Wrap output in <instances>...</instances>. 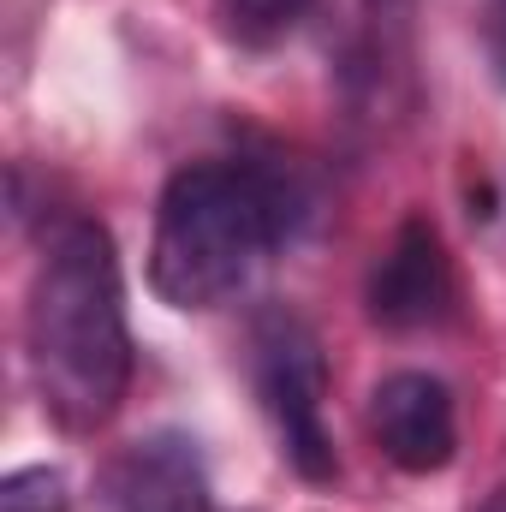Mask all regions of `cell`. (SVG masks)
<instances>
[{
	"mask_svg": "<svg viewBox=\"0 0 506 512\" xmlns=\"http://www.w3.org/2000/svg\"><path fill=\"white\" fill-rule=\"evenodd\" d=\"M310 6L316 0H215V24L239 48H274L310 18Z\"/></svg>",
	"mask_w": 506,
	"mask_h": 512,
	"instance_id": "obj_7",
	"label": "cell"
},
{
	"mask_svg": "<svg viewBox=\"0 0 506 512\" xmlns=\"http://www.w3.org/2000/svg\"><path fill=\"white\" fill-rule=\"evenodd\" d=\"M24 364L42 411L72 435L102 429L126 399V286L108 227L90 215H60L48 227V245L24 298Z\"/></svg>",
	"mask_w": 506,
	"mask_h": 512,
	"instance_id": "obj_1",
	"label": "cell"
},
{
	"mask_svg": "<svg viewBox=\"0 0 506 512\" xmlns=\"http://www.w3.org/2000/svg\"><path fill=\"white\" fill-rule=\"evenodd\" d=\"M364 304H370V322L387 334H423V328H441L453 316L459 280H453V256H447L429 215L399 221V233L387 239V251L370 268Z\"/></svg>",
	"mask_w": 506,
	"mask_h": 512,
	"instance_id": "obj_4",
	"label": "cell"
},
{
	"mask_svg": "<svg viewBox=\"0 0 506 512\" xmlns=\"http://www.w3.org/2000/svg\"><path fill=\"white\" fill-rule=\"evenodd\" d=\"M0 512H72L66 495V477L54 465H30V471H12L0 483Z\"/></svg>",
	"mask_w": 506,
	"mask_h": 512,
	"instance_id": "obj_8",
	"label": "cell"
},
{
	"mask_svg": "<svg viewBox=\"0 0 506 512\" xmlns=\"http://www.w3.org/2000/svg\"><path fill=\"white\" fill-rule=\"evenodd\" d=\"M483 42H489V66L506 84V0H489V18H483Z\"/></svg>",
	"mask_w": 506,
	"mask_h": 512,
	"instance_id": "obj_9",
	"label": "cell"
},
{
	"mask_svg": "<svg viewBox=\"0 0 506 512\" xmlns=\"http://www.w3.org/2000/svg\"><path fill=\"white\" fill-rule=\"evenodd\" d=\"M84 512H209V471L197 441L179 429H161L120 447L96 471Z\"/></svg>",
	"mask_w": 506,
	"mask_h": 512,
	"instance_id": "obj_5",
	"label": "cell"
},
{
	"mask_svg": "<svg viewBox=\"0 0 506 512\" xmlns=\"http://www.w3.org/2000/svg\"><path fill=\"white\" fill-rule=\"evenodd\" d=\"M370 435L381 459L399 465L405 477L447 471L459 453V411L441 376L429 370H393L370 393Z\"/></svg>",
	"mask_w": 506,
	"mask_h": 512,
	"instance_id": "obj_6",
	"label": "cell"
},
{
	"mask_svg": "<svg viewBox=\"0 0 506 512\" xmlns=\"http://www.w3.org/2000/svg\"><path fill=\"white\" fill-rule=\"evenodd\" d=\"M310 221V185L286 155L191 161L167 179L149 239V286L173 310H215L251 286L256 262Z\"/></svg>",
	"mask_w": 506,
	"mask_h": 512,
	"instance_id": "obj_2",
	"label": "cell"
},
{
	"mask_svg": "<svg viewBox=\"0 0 506 512\" xmlns=\"http://www.w3.org/2000/svg\"><path fill=\"white\" fill-rule=\"evenodd\" d=\"M251 376L256 399L280 435L286 465L304 483H334L340 453L328 435V358L316 328L298 310H262L251 334Z\"/></svg>",
	"mask_w": 506,
	"mask_h": 512,
	"instance_id": "obj_3",
	"label": "cell"
},
{
	"mask_svg": "<svg viewBox=\"0 0 506 512\" xmlns=\"http://www.w3.org/2000/svg\"><path fill=\"white\" fill-rule=\"evenodd\" d=\"M483 512H506V489H501V495H495V501H489Z\"/></svg>",
	"mask_w": 506,
	"mask_h": 512,
	"instance_id": "obj_10",
	"label": "cell"
}]
</instances>
